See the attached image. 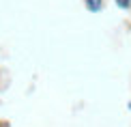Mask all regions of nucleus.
I'll list each match as a JSON object with an SVG mask.
<instances>
[{
	"instance_id": "2",
	"label": "nucleus",
	"mask_w": 131,
	"mask_h": 127,
	"mask_svg": "<svg viewBox=\"0 0 131 127\" xmlns=\"http://www.w3.org/2000/svg\"><path fill=\"white\" fill-rule=\"evenodd\" d=\"M114 2H116V7H118V9H123V11L131 9V0H114Z\"/></svg>"
},
{
	"instance_id": "1",
	"label": "nucleus",
	"mask_w": 131,
	"mask_h": 127,
	"mask_svg": "<svg viewBox=\"0 0 131 127\" xmlns=\"http://www.w3.org/2000/svg\"><path fill=\"white\" fill-rule=\"evenodd\" d=\"M86 9L90 11V13H99V11H103V0H84Z\"/></svg>"
},
{
	"instance_id": "3",
	"label": "nucleus",
	"mask_w": 131,
	"mask_h": 127,
	"mask_svg": "<svg viewBox=\"0 0 131 127\" xmlns=\"http://www.w3.org/2000/svg\"><path fill=\"white\" fill-rule=\"evenodd\" d=\"M0 127H9V125H4V123H0Z\"/></svg>"
}]
</instances>
